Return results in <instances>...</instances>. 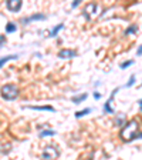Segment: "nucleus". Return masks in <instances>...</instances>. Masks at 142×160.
I'll use <instances>...</instances> for the list:
<instances>
[{
  "label": "nucleus",
  "instance_id": "obj_1",
  "mask_svg": "<svg viewBox=\"0 0 142 160\" xmlns=\"http://www.w3.org/2000/svg\"><path fill=\"white\" fill-rule=\"evenodd\" d=\"M136 132H138V123L136 120H129L128 124L122 129L121 132V137H122L124 142H131V140L135 139Z\"/></svg>",
  "mask_w": 142,
  "mask_h": 160
},
{
  "label": "nucleus",
  "instance_id": "obj_2",
  "mask_svg": "<svg viewBox=\"0 0 142 160\" xmlns=\"http://www.w3.org/2000/svg\"><path fill=\"white\" fill-rule=\"evenodd\" d=\"M0 93L4 100H14L19 96V87L16 84H4L0 90Z\"/></svg>",
  "mask_w": 142,
  "mask_h": 160
},
{
  "label": "nucleus",
  "instance_id": "obj_3",
  "mask_svg": "<svg viewBox=\"0 0 142 160\" xmlns=\"http://www.w3.org/2000/svg\"><path fill=\"white\" fill-rule=\"evenodd\" d=\"M99 12H101V9H99L98 4L91 3V4H87L85 6V9H84V16H85L87 20H91L98 16Z\"/></svg>",
  "mask_w": 142,
  "mask_h": 160
},
{
  "label": "nucleus",
  "instance_id": "obj_4",
  "mask_svg": "<svg viewBox=\"0 0 142 160\" xmlns=\"http://www.w3.org/2000/svg\"><path fill=\"white\" fill-rule=\"evenodd\" d=\"M60 156V150L54 146H47L43 152V159L46 160H56Z\"/></svg>",
  "mask_w": 142,
  "mask_h": 160
},
{
  "label": "nucleus",
  "instance_id": "obj_5",
  "mask_svg": "<svg viewBox=\"0 0 142 160\" xmlns=\"http://www.w3.org/2000/svg\"><path fill=\"white\" fill-rule=\"evenodd\" d=\"M6 6L11 12H19L21 7V2L20 0H9V2H6Z\"/></svg>",
  "mask_w": 142,
  "mask_h": 160
},
{
  "label": "nucleus",
  "instance_id": "obj_6",
  "mask_svg": "<svg viewBox=\"0 0 142 160\" xmlns=\"http://www.w3.org/2000/svg\"><path fill=\"white\" fill-rule=\"evenodd\" d=\"M76 52L74 50H68V49H64L61 50L58 53V57L60 59H73V57H76Z\"/></svg>",
  "mask_w": 142,
  "mask_h": 160
},
{
  "label": "nucleus",
  "instance_id": "obj_7",
  "mask_svg": "<svg viewBox=\"0 0 142 160\" xmlns=\"http://www.w3.org/2000/svg\"><path fill=\"white\" fill-rule=\"evenodd\" d=\"M29 109H33V110H50V112H54V109H53V107H50V106H41V107L30 106Z\"/></svg>",
  "mask_w": 142,
  "mask_h": 160
},
{
  "label": "nucleus",
  "instance_id": "obj_8",
  "mask_svg": "<svg viewBox=\"0 0 142 160\" xmlns=\"http://www.w3.org/2000/svg\"><path fill=\"white\" fill-rule=\"evenodd\" d=\"M63 27H64L63 24H58V26H57V27H54V29L51 30V32H50V37H54V36H56V34L60 32V30L63 29Z\"/></svg>",
  "mask_w": 142,
  "mask_h": 160
},
{
  "label": "nucleus",
  "instance_id": "obj_9",
  "mask_svg": "<svg viewBox=\"0 0 142 160\" xmlns=\"http://www.w3.org/2000/svg\"><path fill=\"white\" fill-rule=\"evenodd\" d=\"M56 134L54 130H43V132H40V137H44V136H53Z\"/></svg>",
  "mask_w": 142,
  "mask_h": 160
},
{
  "label": "nucleus",
  "instance_id": "obj_10",
  "mask_svg": "<svg viewBox=\"0 0 142 160\" xmlns=\"http://www.w3.org/2000/svg\"><path fill=\"white\" fill-rule=\"evenodd\" d=\"M16 57H17L16 54H13V56H6V57H3V59L0 60V67L3 66V64L6 63V62H9V60H11V59H16Z\"/></svg>",
  "mask_w": 142,
  "mask_h": 160
},
{
  "label": "nucleus",
  "instance_id": "obj_11",
  "mask_svg": "<svg viewBox=\"0 0 142 160\" xmlns=\"http://www.w3.org/2000/svg\"><path fill=\"white\" fill-rule=\"evenodd\" d=\"M87 99V94H83V96H76V97H73V102L74 103H80V102H83V100H85Z\"/></svg>",
  "mask_w": 142,
  "mask_h": 160
},
{
  "label": "nucleus",
  "instance_id": "obj_12",
  "mask_svg": "<svg viewBox=\"0 0 142 160\" xmlns=\"http://www.w3.org/2000/svg\"><path fill=\"white\" fill-rule=\"evenodd\" d=\"M6 32H7V33H10V32H16V24H14V23H9L6 26Z\"/></svg>",
  "mask_w": 142,
  "mask_h": 160
},
{
  "label": "nucleus",
  "instance_id": "obj_13",
  "mask_svg": "<svg viewBox=\"0 0 142 160\" xmlns=\"http://www.w3.org/2000/svg\"><path fill=\"white\" fill-rule=\"evenodd\" d=\"M89 112H91V109H84V110H81V112H77L76 116H77V117H81V116H84V114L89 113Z\"/></svg>",
  "mask_w": 142,
  "mask_h": 160
},
{
  "label": "nucleus",
  "instance_id": "obj_14",
  "mask_svg": "<svg viewBox=\"0 0 142 160\" xmlns=\"http://www.w3.org/2000/svg\"><path fill=\"white\" fill-rule=\"evenodd\" d=\"M138 30V27H136V24H134V26H131L129 29L125 30V34H129V33H134V32H136Z\"/></svg>",
  "mask_w": 142,
  "mask_h": 160
},
{
  "label": "nucleus",
  "instance_id": "obj_15",
  "mask_svg": "<svg viewBox=\"0 0 142 160\" xmlns=\"http://www.w3.org/2000/svg\"><path fill=\"white\" fill-rule=\"evenodd\" d=\"M37 19H44V16H43V14H37V16H31V17H29V19H26L24 22H29V20H37Z\"/></svg>",
  "mask_w": 142,
  "mask_h": 160
},
{
  "label": "nucleus",
  "instance_id": "obj_16",
  "mask_svg": "<svg viewBox=\"0 0 142 160\" xmlns=\"http://www.w3.org/2000/svg\"><path fill=\"white\" fill-rule=\"evenodd\" d=\"M134 82H135V76H134V74H132V76L129 77V82H128V83H126V87H131V86H132V84H134Z\"/></svg>",
  "mask_w": 142,
  "mask_h": 160
},
{
  "label": "nucleus",
  "instance_id": "obj_17",
  "mask_svg": "<svg viewBox=\"0 0 142 160\" xmlns=\"http://www.w3.org/2000/svg\"><path fill=\"white\" fill-rule=\"evenodd\" d=\"M132 63H134L132 60H129V62H125V63H121V67H122V69H125V67H129Z\"/></svg>",
  "mask_w": 142,
  "mask_h": 160
},
{
  "label": "nucleus",
  "instance_id": "obj_18",
  "mask_svg": "<svg viewBox=\"0 0 142 160\" xmlns=\"http://www.w3.org/2000/svg\"><path fill=\"white\" fill-rule=\"evenodd\" d=\"M3 43H4V37L0 36V44H3Z\"/></svg>",
  "mask_w": 142,
  "mask_h": 160
},
{
  "label": "nucleus",
  "instance_id": "obj_19",
  "mask_svg": "<svg viewBox=\"0 0 142 160\" xmlns=\"http://www.w3.org/2000/svg\"><path fill=\"white\" fill-rule=\"evenodd\" d=\"M136 53H138L139 56H141V54H142V46H141V47H139V49H138V52H136Z\"/></svg>",
  "mask_w": 142,
  "mask_h": 160
}]
</instances>
